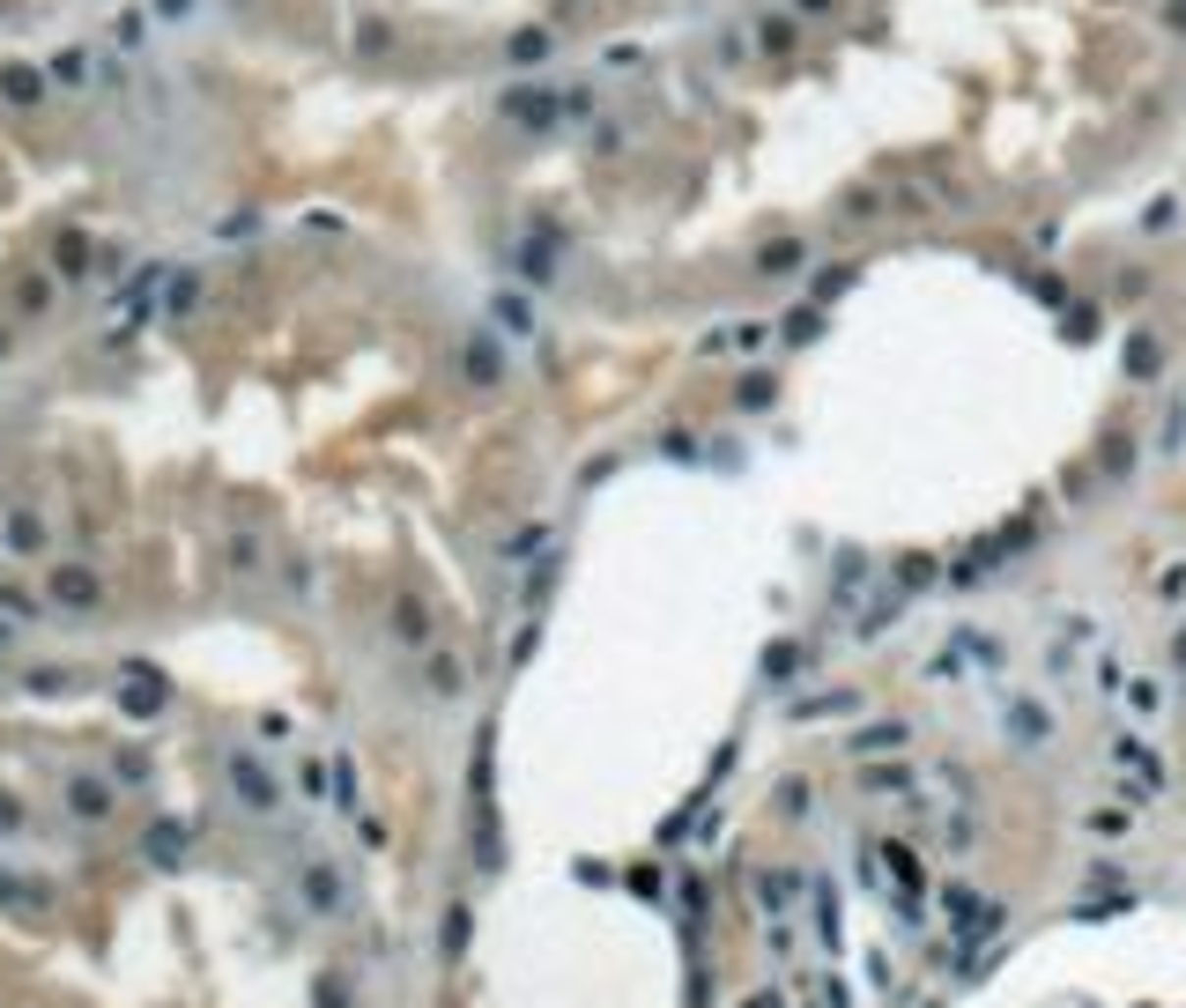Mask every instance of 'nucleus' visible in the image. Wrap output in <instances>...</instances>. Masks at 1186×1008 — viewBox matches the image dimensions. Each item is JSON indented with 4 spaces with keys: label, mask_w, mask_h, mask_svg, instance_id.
Listing matches in <instances>:
<instances>
[{
    "label": "nucleus",
    "mask_w": 1186,
    "mask_h": 1008,
    "mask_svg": "<svg viewBox=\"0 0 1186 1008\" xmlns=\"http://www.w3.org/2000/svg\"><path fill=\"white\" fill-rule=\"evenodd\" d=\"M0 89H8L16 104H30V97H37V75H30V68H8V75H0Z\"/></svg>",
    "instance_id": "nucleus-3"
},
{
    "label": "nucleus",
    "mask_w": 1186,
    "mask_h": 1008,
    "mask_svg": "<svg viewBox=\"0 0 1186 1008\" xmlns=\"http://www.w3.org/2000/svg\"><path fill=\"white\" fill-rule=\"evenodd\" d=\"M1127 371H1135V378H1157V349H1150V341H1135V349H1127Z\"/></svg>",
    "instance_id": "nucleus-7"
},
{
    "label": "nucleus",
    "mask_w": 1186,
    "mask_h": 1008,
    "mask_svg": "<svg viewBox=\"0 0 1186 1008\" xmlns=\"http://www.w3.org/2000/svg\"><path fill=\"white\" fill-rule=\"evenodd\" d=\"M541 52H549V30H519L512 37V60H541Z\"/></svg>",
    "instance_id": "nucleus-4"
},
{
    "label": "nucleus",
    "mask_w": 1186,
    "mask_h": 1008,
    "mask_svg": "<svg viewBox=\"0 0 1186 1008\" xmlns=\"http://www.w3.org/2000/svg\"><path fill=\"white\" fill-rule=\"evenodd\" d=\"M52 601L60 608H89L97 601V579H89L82 564H68V572H52Z\"/></svg>",
    "instance_id": "nucleus-2"
},
{
    "label": "nucleus",
    "mask_w": 1186,
    "mask_h": 1008,
    "mask_svg": "<svg viewBox=\"0 0 1186 1008\" xmlns=\"http://www.w3.org/2000/svg\"><path fill=\"white\" fill-rule=\"evenodd\" d=\"M8 534H16L8 549H37V520H30V512H16V520H8Z\"/></svg>",
    "instance_id": "nucleus-6"
},
{
    "label": "nucleus",
    "mask_w": 1186,
    "mask_h": 1008,
    "mask_svg": "<svg viewBox=\"0 0 1186 1008\" xmlns=\"http://www.w3.org/2000/svg\"><path fill=\"white\" fill-rule=\"evenodd\" d=\"M794 8H801V16H823V8H831V0H794Z\"/></svg>",
    "instance_id": "nucleus-10"
},
{
    "label": "nucleus",
    "mask_w": 1186,
    "mask_h": 1008,
    "mask_svg": "<svg viewBox=\"0 0 1186 1008\" xmlns=\"http://www.w3.org/2000/svg\"><path fill=\"white\" fill-rule=\"evenodd\" d=\"M156 8H164V16H185V8H193V0H156Z\"/></svg>",
    "instance_id": "nucleus-9"
},
{
    "label": "nucleus",
    "mask_w": 1186,
    "mask_h": 1008,
    "mask_svg": "<svg viewBox=\"0 0 1186 1008\" xmlns=\"http://www.w3.org/2000/svg\"><path fill=\"white\" fill-rule=\"evenodd\" d=\"M82 68H89L82 52H60V60H52V75H60V82H82Z\"/></svg>",
    "instance_id": "nucleus-8"
},
{
    "label": "nucleus",
    "mask_w": 1186,
    "mask_h": 1008,
    "mask_svg": "<svg viewBox=\"0 0 1186 1008\" xmlns=\"http://www.w3.org/2000/svg\"><path fill=\"white\" fill-rule=\"evenodd\" d=\"M504 119H527V126H549V119H556V97H549V89H512V97H504Z\"/></svg>",
    "instance_id": "nucleus-1"
},
{
    "label": "nucleus",
    "mask_w": 1186,
    "mask_h": 1008,
    "mask_svg": "<svg viewBox=\"0 0 1186 1008\" xmlns=\"http://www.w3.org/2000/svg\"><path fill=\"white\" fill-rule=\"evenodd\" d=\"M468 371H475V378H497L504 364H497V349H490V341H475V349H468Z\"/></svg>",
    "instance_id": "nucleus-5"
}]
</instances>
